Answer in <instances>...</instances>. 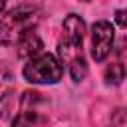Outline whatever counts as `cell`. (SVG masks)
<instances>
[{"label": "cell", "mask_w": 127, "mask_h": 127, "mask_svg": "<svg viewBox=\"0 0 127 127\" xmlns=\"http://www.w3.org/2000/svg\"><path fill=\"white\" fill-rule=\"evenodd\" d=\"M83 36H85V22L77 14H69L64 20V38L60 44L67 48H81Z\"/></svg>", "instance_id": "cell-4"}, {"label": "cell", "mask_w": 127, "mask_h": 127, "mask_svg": "<svg viewBox=\"0 0 127 127\" xmlns=\"http://www.w3.org/2000/svg\"><path fill=\"white\" fill-rule=\"evenodd\" d=\"M115 20H117L119 28H125V10H117L115 12Z\"/></svg>", "instance_id": "cell-10"}, {"label": "cell", "mask_w": 127, "mask_h": 127, "mask_svg": "<svg viewBox=\"0 0 127 127\" xmlns=\"http://www.w3.org/2000/svg\"><path fill=\"white\" fill-rule=\"evenodd\" d=\"M113 38H115V32H113V26L105 20H99L93 24L91 28V56L95 62H103L111 48H113Z\"/></svg>", "instance_id": "cell-3"}, {"label": "cell", "mask_w": 127, "mask_h": 127, "mask_svg": "<svg viewBox=\"0 0 127 127\" xmlns=\"http://www.w3.org/2000/svg\"><path fill=\"white\" fill-rule=\"evenodd\" d=\"M111 127H125V113L123 109H117L113 119H111Z\"/></svg>", "instance_id": "cell-9"}, {"label": "cell", "mask_w": 127, "mask_h": 127, "mask_svg": "<svg viewBox=\"0 0 127 127\" xmlns=\"http://www.w3.org/2000/svg\"><path fill=\"white\" fill-rule=\"evenodd\" d=\"M6 2H8V0H0V14H2V10H4V6H6Z\"/></svg>", "instance_id": "cell-11"}, {"label": "cell", "mask_w": 127, "mask_h": 127, "mask_svg": "<svg viewBox=\"0 0 127 127\" xmlns=\"http://www.w3.org/2000/svg\"><path fill=\"white\" fill-rule=\"evenodd\" d=\"M12 93H14V81L12 73L8 71L6 65H0V115H8L10 103H12Z\"/></svg>", "instance_id": "cell-5"}, {"label": "cell", "mask_w": 127, "mask_h": 127, "mask_svg": "<svg viewBox=\"0 0 127 127\" xmlns=\"http://www.w3.org/2000/svg\"><path fill=\"white\" fill-rule=\"evenodd\" d=\"M34 123H36V109L28 107V105H22L20 113L12 121V127H34Z\"/></svg>", "instance_id": "cell-7"}, {"label": "cell", "mask_w": 127, "mask_h": 127, "mask_svg": "<svg viewBox=\"0 0 127 127\" xmlns=\"http://www.w3.org/2000/svg\"><path fill=\"white\" fill-rule=\"evenodd\" d=\"M40 14L34 6H18L0 18V44L12 46L18 44L26 34L34 32L38 26Z\"/></svg>", "instance_id": "cell-1"}, {"label": "cell", "mask_w": 127, "mask_h": 127, "mask_svg": "<svg viewBox=\"0 0 127 127\" xmlns=\"http://www.w3.org/2000/svg\"><path fill=\"white\" fill-rule=\"evenodd\" d=\"M22 73L30 83H58L64 75V65L54 54L40 52L26 60Z\"/></svg>", "instance_id": "cell-2"}, {"label": "cell", "mask_w": 127, "mask_h": 127, "mask_svg": "<svg viewBox=\"0 0 127 127\" xmlns=\"http://www.w3.org/2000/svg\"><path fill=\"white\" fill-rule=\"evenodd\" d=\"M125 77V69H123V64L121 62H115L107 67L105 71V79L107 83H121V79Z\"/></svg>", "instance_id": "cell-8"}, {"label": "cell", "mask_w": 127, "mask_h": 127, "mask_svg": "<svg viewBox=\"0 0 127 127\" xmlns=\"http://www.w3.org/2000/svg\"><path fill=\"white\" fill-rule=\"evenodd\" d=\"M40 52H42V40L36 36V32L26 34L18 42V56L24 58V60H28V58H32V56H36Z\"/></svg>", "instance_id": "cell-6"}]
</instances>
